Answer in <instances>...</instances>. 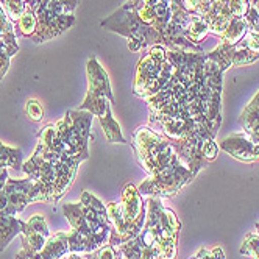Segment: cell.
Instances as JSON below:
<instances>
[{
  "label": "cell",
  "mask_w": 259,
  "mask_h": 259,
  "mask_svg": "<svg viewBox=\"0 0 259 259\" xmlns=\"http://www.w3.org/2000/svg\"><path fill=\"white\" fill-rule=\"evenodd\" d=\"M244 133L256 144H259V92L250 100L240 114Z\"/></svg>",
  "instance_id": "obj_13"
},
{
  "label": "cell",
  "mask_w": 259,
  "mask_h": 259,
  "mask_svg": "<svg viewBox=\"0 0 259 259\" xmlns=\"http://www.w3.org/2000/svg\"><path fill=\"white\" fill-rule=\"evenodd\" d=\"M55 162L42 159L38 152H34L31 158L22 164V170L28 178H31L33 181L42 183L49 189L50 201H52V194H53V186H55V177H57V165H55Z\"/></svg>",
  "instance_id": "obj_11"
},
{
  "label": "cell",
  "mask_w": 259,
  "mask_h": 259,
  "mask_svg": "<svg viewBox=\"0 0 259 259\" xmlns=\"http://www.w3.org/2000/svg\"><path fill=\"white\" fill-rule=\"evenodd\" d=\"M120 208L128 224L144 228L147 220V201L139 194L138 188L132 183H126L120 192Z\"/></svg>",
  "instance_id": "obj_6"
},
{
  "label": "cell",
  "mask_w": 259,
  "mask_h": 259,
  "mask_svg": "<svg viewBox=\"0 0 259 259\" xmlns=\"http://www.w3.org/2000/svg\"><path fill=\"white\" fill-rule=\"evenodd\" d=\"M24 227L25 222L16 215L0 214V251H4L17 234H22Z\"/></svg>",
  "instance_id": "obj_15"
},
{
  "label": "cell",
  "mask_w": 259,
  "mask_h": 259,
  "mask_svg": "<svg viewBox=\"0 0 259 259\" xmlns=\"http://www.w3.org/2000/svg\"><path fill=\"white\" fill-rule=\"evenodd\" d=\"M21 236H22V250L30 257L39 254L50 237L46 217L41 214L33 215L28 222H25V227Z\"/></svg>",
  "instance_id": "obj_7"
},
{
  "label": "cell",
  "mask_w": 259,
  "mask_h": 259,
  "mask_svg": "<svg viewBox=\"0 0 259 259\" xmlns=\"http://www.w3.org/2000/svg\"><path fill=\"white\" fill-rule=\"evenodd\" d=\"M10 180L8 177V169L7 167H0V191H2L5 188L7 181Z\"/></svg>",
  "instance_id": "obj_25"
},
{
  "label": "cell",
  "mask_w": 259,
  "mask_h": 259,
  "mask_svg": "<svg viewBox=\"0 0 259 259\" xmlns=\"http://www.w3.org/2000/svg\"><path fill=\"white\" fill-rule=\"evenodd\" d=\"M21 2H24L25 5H33V4L36 2V0H21Z\"/></svg>",
  "instance_id": "obj_29"
},
{
  "label": "cell",
  "mask_w": 259,
  "mask_h": 259,
  "mask_svg": "<svg viewBox=\"0 0 259 259\" xmlns=\"http://www.w3.org/2000/svg\"><path fill=\"white\" fill-rule=\"evenodd\" d=\"M17 52H19V44H17L14 22L0 5V80L7 75L10 61Z\"/></svg>",
  "instance_id": "obj_8"
},
{
  "label": "cell",
  "mask_w": 259,
  "mask_h": 259,
  "mask_svg": "<svg viewBox=\"0 0 259 259\" xmlns=\"http://www.w3.org/2000/svg\"><path fill=\"white\" fill-rule=\"evenodd\" d=\"M88 73V92L80 109L89 111L94 117H102L109 105L114 103L113 89H111V81L108 77V72L97 58H89L86 66Z\"/></svg>",
  "instance_id": "obj_5"
},
{
  "label": "cell",
  "mask_w": 259,
  "mask_h": 259,
  "mask_svg": "<svg viewBox=\"0 0 259 259\" xmlns=\"http://www.w3.org/2000/svg\"><path fill=\"white\" fill-rule=\"evenodd\" d=\"M114 248L117 253V259H141V244L138 237L119 244Z\"/></svg>",
  "instance_id": "obj_22"
},
{
  "label": "cell",
  "mask_w": 259,
  "mask_h": 259,
  "mask_svg": "<svg viewBox=\"0 0 259 259\" xmlns=\"http://www.w3.org/2000/svg\"><path fill=\"white\" fill-rule=\"evenodd\" d=\"M247 33H248L247 21L244 19V17H240V19L231 21L228 28L224 31V34L220 36V39H222V42L233 46V44H237L239 41H242Z\"/></svg>",
  "instance_id": "obj_19"
},
{
  "label": "cell",
  "mask_w": 259,
  "mask_h": 259,
  "mask_svg": "<svg viewBox=\"0 0 259 259\" xmlns=\"http://www.w3.org/2000/svg\"><path fill=\"white\" fill-rule=\"evenodd\" d=\"M144 230L149 231V234L155 239L162 253V259L177 257V244L181 222L172 209L162 205L159 197L147 198V220Z\"/></svg>",
  "instance_id": "obj_1"
},
{
  "label": "cell",
  "mask_w": 259,
  "mask_h": 259,
  "mask_svg": "<svg viewBox=\"0 0 259 259\" xmlns=\"http://www.w3.org/2000/svg\"><path fill=\"white\" fill-rule=\"evenodd\" d=\"M16 259H31V257H30V256H28V254H27L24 250H21L19 253L16 254Z\"/></svg>",
  "instance_id": "obj_27"
},
{
  "label": "cell",
  "mask_w": 259,
  "mask_h": 259,
  "mask_svg": "<svg viewBox=\"0 0 259 259\" xmlns=\"http://www.w3.org/2000/svg\"><path fill=\"white\" fill-rule=\"evenodd\" d=\"M80 162H83V158L80 156H60V159L55 162V165H57V177H55L52 201H60L69 191Z\"/></svg>",
  "instance_id": "obj_10"
},
{
  "label": "cell",
  "mask_w": 259,
  "mask_h": 259,
  "mask_svg": "<svg viewBox=\"0 0 259 259\" xmlns=\"http://www.w3.org/2000/svg\"><path fill=\"white\" fill-rule=\"evenodd\" d=\"M253 233H256V234L259 236V224H256V225H254V231H253Z\"/></svg>",
  "instance_id": "obj_30"
},
{
  "label": "cell",
  "mask_w": 259,
  "mask_h": 259,
  "mask_svg": "<svg viewBox=\"0 0 259 259\" xmlns=\"http://www.w3.org/2000/svg\"><path fill=\"white\" fill-rule=\"evenodd\" d=\"M25 114L33 122H41L44 119V108L38 100L30 99L25 103Z\"/></svg>",
  "instance_id": "obj_23"
},
{
  "label": "cell",
  "mask_w": 259,
  "mask_h": 259,
  "mask_svg": "<svg viewBox=\"0 0 259 259\" xmlns=\"http://www.w3.org/2000/svg\"><path fill=\"white\" fill-rule=\"evenodd\" d=\"M174 66L167 58V49L164 46H152L149 53L138 63L133 84L135 96L147 100L167 83L172 77Z\"/></svg>",
  "instance_id": "obj_2"
},
{
  "label": "cell",
  "mask_w": 259,
  "mask_h": 259,
  "mask_svg": "<svg viewBox=\"0 0 259 259\" xmlns=\"http://www.w3.org/2000/svg\"><path fill=\"white\" fill-rule=\"evenodd\" d=\"M250 5L259 13V0H250Z\"/></svg>",
  "instance_id": "obj_28"
},
{
  "label": "cell",
  "mask_w": 259,
  "mask_h": 259,
  "mask_svg": "<svg viewBox=\"0 0 259 259\" xmlns=\"http://www.w3.org/2000/svg\"><path fill=\"white\" fill-rule=\"evenodd\" d=\"M31 259H33V257H31Z\"/></svg>",
  "instance_id": "obj_31"
},
{
  "label": "cell",
  "mask_w": 259,
  "mask_h": 259,
  "mask_svg": "<svg viewBox=\"0 0 259 259\" xmlns=\"http://www.w3.org/2000/svg\"><path fill=\"white\" fill-rule=\"evenodd\" d=\"M192 259H225V254L220 247H214L211 250L201 248Z\"/></svg>",
  "instance_id": "obj_24"
},
{
  "label": "cell",
  "mask_w": 259,
  "mask_h": 259,
  "mask_svg": "<svg viewBox=\"0 0 259 259\" xmlns=\"http://www.w3.org/2000/svg\"><path fill=\"white\" fill-rule=\"evenodd\" d=\"M63 259H84V254H80V253H69V254L64 256Z\"/></svg>",
  "instance_id": "obj_26"
},
{
  "label": "cell",
  "mask_w": 259,
  "mask_h": 259,
  "mask_svg": "<svg viewBox=\"0 0 259 259\" xmlns=\"http://www.w3.org/2000/svg\"><path fill=\"white\" fill-rule=\"evenodd\" d=\"M63 212L67 219V222L70 224L72 230L78 231L80 234H83L88 240H89V245H91V253L96 251L99 248H102V245L97 242V239L92 234L88 222H86V217L83 214V209H81V205L80 203H66L63 205Z\"/></svg>",
  "instance_id": "obj_12"
},
{
  "label": "cell",
  "mask_w": 259,
  "mask_h": 259,
  "mask_svg": "<svg viewBox=\"0 0 259 259\" xmlns=\"http://www.w3.org/2000/svg\"><path fill=\"white\" fill-rule=\"evenodd\" d=\"M50 201V192L39 181L25 177L24 180H8L0 191V214L17 215L30 203Z\"/></svg>",
  "instance_id": "obj_4"
},
{
  "label": "cell",
  "mask_w": 259,
  "mask_h": 259,
  "mask_svg": "<svg viewBox=\"0 0 259 259\" xmlns=\"http://www.w3.org/2000/svg\"><path fill=\"white\" fill-rule=\"evenodd\" d=\"M14 27H16V34L24 36V38H31V36L36 33V28H38V19H36V13L30 5H27L24 14L17 19V22H14Z\"/></svg>",
  "instance_id": "obj_18"
},
{
  "label": "cell",
  "mask_w": 259,
  "mask_h": 259,
  "mask_svg": "<svg viewBox=\"0 0 259 259\" xmlns=\"http://www.w3.org/2000/svg\"><path fill=\"white\" fill-rule=\"evenodd\" d=\"M219 149L242 162L259 161V144L253 142L245 133H237L219 142Z\"/></svg>",
  "instance_id": "obj_9"
},
{
  "label": "cell",
  "mask_w": 259,
  "mask_h": 259,
  "mask_svg": "<svg viewBox=\"0 0 259 259\" xmlns=\"http://www.w3.org/2000/svg\"><path fill=\"white\" fill-rule=\"evenodd\" d=\"M208 34H209V27H208V24L205 21V17H203V16H194L191 24L186 28V38L191 42L198 46V42H201Z\"/></svg>",
  "instance_id": "obj_21"
},
{
  "label": "cell",
  "mask_w": 259,
  "mask_h": 259,
  "mask_svg": "<svg viewBox=\"0 0 259 259\" xmlns=\"http://www.w3.org/2000/svg\"><path fill=\"white\" fill-rule=\"evenodd\" d=\"M70 253L67 233H55L49 237L46 247L33 259H63Z\"/></svg>",
  "instance_id": "obj_14"
},
{
  "label": "cell",
  "mask_w": 259,
  "mask_h": 259,
  "mask_svg": "<svg viewBox=\"0 0 259 259\" xmlns=\"http://www.w3.org/2000/svg\"><path fill=\"white\" fill-rule=\"evenodd\" d=\"M212 8L228 16L230 19H240L250 8V0H212Z\"/></svg>",
  "instance_id": "obj_16"
},
{
  "label": "cell",
  "mask_w": 259,
  "mask_h": 259,
  "mask_svg": "<svg viewBox=\"0 0 259 259\" xmlns=\"http://www.w3.org/2000/svg\"><path fill=\"white\" fill-rule=\"evenodd\" d=\"M92 119L94 114H91L89 111L69 109L64 117L55 123V130L67 156H80L83 161L89 158Z\"/></svg>",
  "instance_id": "obj_3"
},
{
  "label": "cell",
  "mask_w": 259,
  "mask_h": 259,
  "mask_svg": "<svg viewBox=\"0 0 259 259\" xmlns=\"http://www.w3.org/2000/svg\"><path fill=\"white\" fill-rule=\"evenodd\" d=\"M100 125L103 128V133L106 136V139L113 144H128V141L125 139V136L122 135L120 125L117 123V120L113 117V111H111V105L106 108L105 114L102 117H99Z\"/></svg>",
  "instance_id": "obj_17"
},
{
  "label": "cell",
  "mask_w": 259,
  "mask_h": 259,
  "mask_svg": "<svg viewBox=\"0 0 259 259\" xmlns=\"http://www.w3.org/2000/svg\"><path fill=\"white\" fill-rule=\"evenodd\" d=\"M0 167L22 169V152L16 147H10L0 142Z\"/></svg>",
  "instance_id": "obj_20"
}]
</instances>
